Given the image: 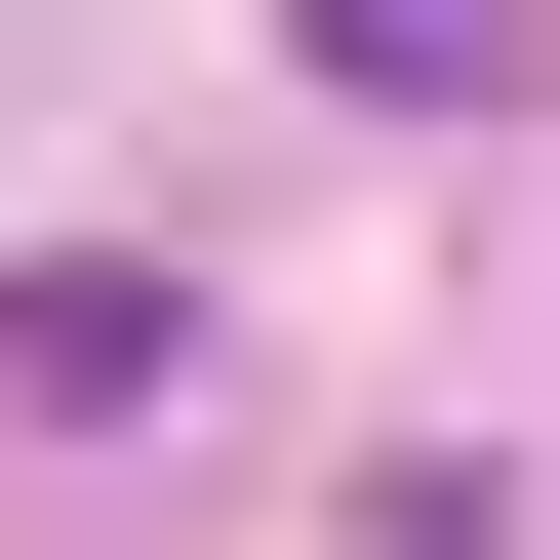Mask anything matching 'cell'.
<instances>
[{
  "instance_id": "1",
  "label": "cell",
  "mask_w": 560,
  "mask_h": 560,
  "mask_svg": "<svg viewBox=\"0 0 560 560\" xmlns=\"http://www.w3.org/2000/svg\"><path fill=\"white\" fill-rule=\"evenodd\" d=\"M320 40H361V81H480V0H320Z\"/></svg>"
}]
</instances>
